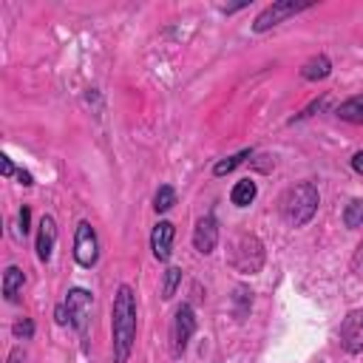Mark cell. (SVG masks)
Masks as SVG:
<instances>
[{
	"instance_id": "obj_27",
	"label": "cell",
	"mask_w": 363,
	"mask_h": 363,
	"mask_svg": "<svg viewBox=\"0 0 363 363\" xmlns=\"http://www.w3.org/2000/svg\"><path fill=\"white\" fill-rule=\"evenodd\" d=\"M352 170H354V173H360V176H363V150H357V153H354V156H352Z\"/></svg>"
},
{
	"instance_id": "obj_17",
	"label": "cell",
	"mask_w": 363,
	"mask_h": 363,
	"mask_svg": "<svg viewBox=\"0 0 363 363\" xmlns=\"http://www.w3.org/2000/svg\"><path fill=\"white\" fill-rule=\"evenodd\" d=\"M343 224H346L349 230L363 227V199H352V201L343 207Z\"/></svg>"
},
{
	"instance_id": "obj_16",
	"label": "cell",
	"mask_w": 363,
	"mask_h": 363,
	"mask_svg": "<svg viewBox=\"0 0 363 363\" xmlns=\"http://www.w3.org/2000/svg\"><path fill=\"white\" fill-rule=\"evenodd\" d=\"M247 159H252V150L247 147V150H238L235 156H227V159H218L216 164H213V176H227V173H233L238 164H244Z\"/></svg>"
},
{
	"instance_id": "obj_7",
	"label": "cell",
	"mask_w": 363,
	"mask_h": 363,
	"mask_svg": "<svg viewBox=\"0 0 363 363\" xmlns=\"http://www.w3.org/2000/svg\"><path fill=\"white\" fill-rule=\"evenodd\" d=\"M193 332H196V312H193L190 303H182L176 309V315H173V323H170V352L176 357L187 349Z\"/></svg>"
},
{
	"instance_id": "obj_11",
	"label": "cell",
	"mask_w": 363,
	"mask_h": 363,
	"mask_svg": "<svg viewBox=\"0 0 363 363\" xmlns=\"http://www.w3.org/2000/svg\"><path fill=\"white\" fill-rule=\"evenodd\" d=\"M173 238H176V230L170 221H159L150 233V250H153V258L156 261H167L170 252H173Z\"/></svg>"
},
{
	"instance_id": "obj_5",
	"label": "cell",
	"mask_w": 363,
	"mask_h": 363,
	"mask_svg": "<svg viewBox=\"0 0 363 363\" xmlns=\"http://www.w3.org/2000/svg\"><path fill=\"white\" fill-rule=\"evenodd\" d=\"M74 261L82 269H91L99 261V241H96V233L88 221H79L74 230Z\"/></svg>"
},
{
	"instance_id": "obj_30",
	"label": "cell",
	"mask_w": 363,
	"mask_h": 363,
	"mask_svg": "<svg viewBox=\"0 0 363 363\" xmlns=\"http://www.w3.org/2000/svg\"><path fill=\"white\" fill-rule=\"evenodd\" d=\"M244 6H247V3H238V6H221V11H224V14H233V11H241Z\"/></svg>"
},
{
	"instance_id": "obj_3",
	"label": "cell",
	"mask_w": 363,
	"mask_h": 363,
	"mask_svg": "<svg viewBox=\"0 0 363 363\" xmlns=\"http://www.w3.org/2000/svg\"><path fill=\"white\" fill-rule=\"evenodd\" d=\"M264 261H267V252H264V244L258 235L252 233H238L230 238L227 244V264L241 272V275H255L264 269Z\"/></svg>"
},
{
	"instance_id": "obj_12",
	"label": "cell",
	"mask_w": 363,
	"mask_h": 363,
	"mask_svg": "<svg viewBox=\"0 0 363 363\" xmlns=\"http://www.w3.org/2000/svg\"><path fill=\"white\" fill-rule=\"evenodd\" d=\"M329 74H332V60H329L326 54H315V57H309V60L301 65V77H303L306 82L326 79Z\"/></svg>"
},
{
	"instance_id": "obj_4",
	"label": "cell",
	"mask_w": 363,
	"mask_h": 363,
	"mask_svg": "<svg viewBox=\"0 0 363 363\" xmlns=\"http://www.w3.org/2000/svg\"><path fill=\"white\" fill-rule=\"evenodd\" d=\"M312 6H315L312 0H303V3H295V0H275V3H269L267 9L258 11V17L252 20L250 28H252L255 34H264V31L281 26V23L289 20V17H295V14H301V11H309Z\"/></svg>"
},
{
	"instance_id": "obj_23",
	"label": "cell",
	"mask_w": 363,
	"mask_h": 363,
	"mask_svg": "<svg viewBox=\"0 0 363 363\" xmlns=\"http://www.w3.org/2000/svg\"><path fill=\"white\" fill-rule=\"evenodd\" d=\"M17 224H20V233H23V235L31 230V207H28V204L20 207V213H17Z\"/></svg>"
},
{
	"instance_id": "obj_26",
	"label": "cell",
	"mask_w": 363,
	"mask_h": 363,
	"mask_svg": "<svg viewBox=\"0 0 363 363\" xmlns=\"http://www.w3.org/2000/svg\"><path fill=\"white\" fill-rule=\"evenodd\" d=\"M26 360V352H23V346H14L11 352H9V357H6V363H23Z\"/></svg>"
},
{
	"instance_id": "obj_18",
	"label": "cell",
	"mask_w": 363,
	"mask_h": 363,
	"mask_svg": "<svg viewBox=\"0 0 363 363\" xmlns=\"http://www.w3.org/2000/svg\"><path fill=\"white\" fill-rule=\"evenodd\" d=\"M179 284H182V269H179V267H167V269H164V278H162V298L170 301V298L176 295Z\"/></svg>"
},
{
	"instance_id": "obj_9",
	"label": "cell",
	"mask_w": 363,
	"mask_h": 363,
	"mask_svg": "<svg viewBox=\"0 0 363 363\" xmlns=\"http://www.w3.org/2000/svg\"><path fill=\"white\" fill-rule=\"evenodd\" d=\"M193 247L201 255H210L218 247V221H216V216L207 213V216H201L196 221V227H193Z\"/></svg>"
},
{
	"instance_id": "obj_8",
	"label": "cell",
	"mask_w": 363,
	"mask_h": 363,
	"mask_svg": "<svg viewBox=\"0 0 363 363\" xmlns=\"http://www.w3.org/2000/svg\"><path fill=\"white\" fill-rule=\"evenodd\" d=\"M340 346L349 354L363 352V309H352L340 323Z\"/></svg>"
},
{
	"instance_id": "obj_19",
	"label": "cell",
	"mask_w": 363,
	"mask_h": 363,
	"mask_svg": "<svg viewBox=\"0 0 363 363\" xmlns=\"http://www.w3.org/2000/svg\"><path fill=\"white\" fill-rule=\"evenodd\" d=\"M173 204H176V190H173L170 184H162V187L156 190V196H153V210H156V213H167Z\"/></svg>"
},
{
	"instance_id": "obj_21",
	"label": "cell",
	"mask_w": 363,
	"mask_h": 363,
	"mask_svg": "<svg viewBox=\"0 0 363 363\" xmlns=\"http://www.w3.org/2000/svg\"><path fill=\"white\" fill-rule=\"evenodd\" d=\"M11 335L17 340H31L34 337V320L31 318H20L14 326H11Z\"/></svg>"
},
{
	"instance_id": "obj_28",
	"label": "cell",
	"mask_w": 363,
	"mask_h": 363,
	"mask_svg": "<svg viewBox=\"0 0 363 363\" xmlns=\"http://www.w3.org/2000/svg\"><path fill=\"white\" fill-rule=\"evenodd\" d=\"M3 176H6V179L17 176V170H14V164H11V159H9V156H3Z\"/></svg>"
},
{
	"instance_id": "obj_1",
	"label": "cell",
	"mask_w": 363,
	"mask_h": 363,
	"mask_svg": "<svg viewBox=\"0 0 363 363\" xmlns=\"http://www.w3.org/2000/svg\"><path fill=\"white\" fill-rule=\"evenodd\" d=\"M136 340V295L128 284L116 286L113 306H111V346L113 363H128Z\"/></svg>"
},
{
	"instance_id": "obj_25",
	"label": "cell",
	"mask_w": 363,
	"mask_h": 363,
	"mask_svg": "<svg viewBox=\"0 0 363 363\" xmlns=\"http://www.w3.org/2000/svg\"><path fill=\"white\" fill-rule=\"evenodd\" d=\"M54 320H57L60 326L71 323V315H68V306H65V303H57V309H54Z\"/></svg>"
},
{
	"instance_id": "obj_20",
	"label": "cell",
	"mask_w": 363,
	"mask_h": 363,
	"mask_svg": "<svg viewBox=\"0 0 363 363\" xmlns=\"http://www.w3.org/2000/svg\"><path fill=\"white\" fill-rule=\"evenodd\" d=\"M233 306H235V315H238V318H244V315L250 312V306H252V292H250L244 284H238V286L233 289Z\"/></svg>"
},
{
	"instance_id": "obj_24",
	"label": "cell",
	"mask_w": 363,
	"mask_h": 363,
	"mask_svg": "<svg viewBox=\"0 0 363 363\" xmlns=\"http://www.w3.org/2000/svg\"><path fill=\"white\" fill-rule=\"evenodd\" d=\"M352 272H354L357 278H363V241L357 244V250H354V255H352Z\"/></svg>"
},
{
	"instance_id": "obj_15",
	"label": "cell",
	"mask_w": 363,
	"mask_h": 363,
	"mask_svg": "<svg viewBox=\"0 0 363 363\" xmlns=\"http://www.w3.org/2000/svg\"><path fill=\"white\" fill-rule=\"evenodd\" d=\"M23 269L20 267H6V272H3V295H6V301H14L17 298V292L23 289Z\"/></svg>"
},
{
	"instance_id": "obj_2",
	"label": "cell",
	"mask_w": 363,
	"mask_h": 363,
	"mask_svg": "<svg viewBox=\"0 0 363 363\" xmlns=\"http://www.w3.org/2000/svg\"><path fill=\"white\" fill-rule=\"evenodd\" d=\"M320 204V193L312 182H298L281 196V216L289 227H303L315 218Z\"/></svg>"
},
{
	"instance_id": "obj_14",
	"label": "cell",
	"mask_w": 363,
	"mask_h": 363,
	"mask_svg": "<svg viewBox=\"0 0 363 363\" xmlns=\"http://www.w3.org/2000/svg\"><path fill=\"white\" fill-rule=\"evenodd\" d=\"M335 113H337V119H343V122L363 125V94L349 96L346 102H340V105L335 108Z\"/></svg>"
},
{
	"instance_id": "obj_6",
	"label": "cell",
	"mask_w": 363,
	"mask_h": 363,
	"mask_svg": "<svg viewBox=\"0 0 363 363\" xmlns=\"http://www.w3.org/2000/svg\"><path fill=\"white\" fill-rule=\"evenodd\" d=\"M65 306H68V315H71V326L85 337L88 335V323H91V306H94V295L88 292V289H82V286H74V289H68V295H65V301H62Z\"/></svg>"
},
{
	"instance_id": "obj_22",
	"label": "cell",
	"mask_w": 363,
	"mask_h": 363,
	"mask_svg": "<svg viewBox=\"0 0 363 363\" xmlns=\"http://www.w3.org/2000/svg\"><path fill=\"white\" fill-rule=\"evenodd\" d=\"M323 102H326V96H320V99H315V102H312V105H306V108H303L301 113H295V116H292L289 122H301V119H306V116H312L315 111H320V108H323Z\"/></svg>"
},
{
	"instance_id": "obj_10",
	"label": "cell",
	"mask_w": 363,
	"mask_h": 363,
	"mask_svg": "<svg viewBox=\"0 0 363 363\" xmlns=\"http://www.w3.org/2000/svg\"><path fill=\"white\" fill-rule=\"evenodd\" d=\"M54 244H57V221H54V216H43L40 218V227H37V258L43 264L51 261Z\"/></svg>"
},
{
	"instance_id": "obj_29",
	"label": "cell",
	"mask_w": 363,
	"mask_h": 363,
	"mask_svg": "<svg viewBox=\"0 0 363 363\" xmlns=\"http://www.w3.org/2000/svg\"><path fill=\"white\" fill-rule=\"evenodd\" d=\"M17 179H20L23 187H31V184H34V176H31L28 170H17Z\"/></svg>"
},
{
	"instance_id": "obj_13",
	"label": "cell",
	"mask_w": 363,
	"mask_h": 363,
	"mask_svg": "<svg viewBox=\"0 0 363 363\" xmlns=\"http://www.w3.org/2000/svg\"><path fill=\"white\" fill-rule=\"evenodd\" d=\"M255 196H258V184H255L252 179H241V182H235L233 190H230V201H233L235 207H250V204L255 201Z\"/></svg>"
}]
</instances>
